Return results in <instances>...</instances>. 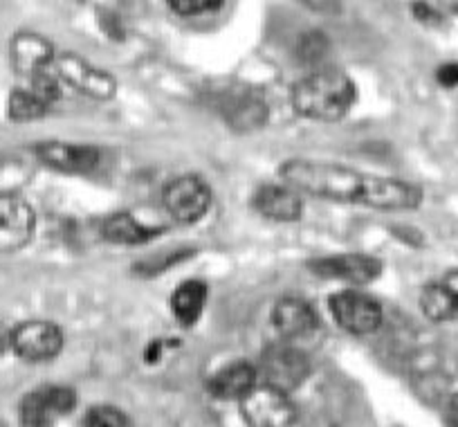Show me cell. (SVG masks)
<instances>
[{
  "label": "cell",
  "mask_w": 458,
  "mask_h": 427,
  "mask_svg": "<svg viewBox=\"0 0 458 427\" xmlns=\"http://www.w3.org/2000/svg\"><path fill=\"white\" fill-rule=\"evenodd\" d=\"M284 184L297 193L377 211H411L422 205V189L398 178L364 174L353 167L326 160L293 158L279 167Z\"/></svg>",
  "instance_id": "6da1fadb"
},
{
  "label": "cell",
  "mask_w": 458,
  "mask_h": 427,
  "mask_svg": "<svg viewBox=\"0 0 458 427\" xmlns=\"http://www.w3.org/2000/svg\"><path fill=\"white\" fill-rule=\"evenodd\" d=\"M290 99L297 115L312 122H339L358 101V88L344 70L324 65L299 79Z\"/></svg>",
  "instance_id": "7a4b0ae2"
},
{
  "label": "cell",
  "mask_w": 458,
  "mask_h": 427,
  "mask_svg": "<svg viewBox=\"0 0 458 427\" xmlns=\"http://www.w3.org/2000/svg\"><path fill=\"white\" fill-rule=\"evenodd\" d=\"M328 308L335 322L351 336H369L377 331L385 317L376 297L351 288L330 295Z\"/></svg>",
  "instance_id": "3957f363"
},
{
  "label": "cell",
  "mask_w": 458,
  "mask_h": 427,
  "mask_svg": "<svg viewBox=\"0 0 458 427\" xmlns=\"http://www.w3.org/2000/svg\"><path fill=\"white\" fill-rule=\"evenodd\" d=\"M241 416L248 427H293L297 407L285 391L261 382L241 400Z\"/></svg>",
  "instance_id": "277c9868"
},
{
  "label": "cell",
  "mask_w": 458,
  "mask_h": 427,
  "mask_svg": "<svg viewBox=\"0 0 458 427\" xmlns=\"http://www.w3.org/2000/svg\"><path fill=\"white\" fill-rule=\"evenodd\" d=\"M162 202L175 223H198L211 207V189L200 175L184 174L166 183Z\"/></svg>",
  "instance_id": "5b68a950"
},
{
  "label": "cell",
  "mask_w": 458,
  "mask_h": 427,
  "mask_svg": "<svg viewBox=\"0 0 458 427\" xmlns=\"http://www.w3.org/2000/svg\"><path fill=\"white\" fill-rule=\"evenodd\" d=\"M56 77L81 95L97 101H108L117 95V79L106 70L97 68L79 55H61L55 59Z\"/></svg>",
  "instance_id": "8992f818"
},
{
  "label": "cell",
  "mask_w": 458,
  "mask_h": 427,
  "mask_svg": "<svg viewBox=\"0 0 458 427\" xmlns=\"http://www.w3.org/2000/svg\"><path fill=\"white\" fill-rule=\"evenodd\" d=\"M77 405V394L72 387L50 385L30 391L21 400L19 416L23 427H52L56 418L68 416Z\"/></svg>",
  "instance_id": "52a82bcc"
},
{
  "label": "cell",
  "mask_w": 458,
  "mask_h": 427,
  "mask_svg": "<svg viewBox=\"0 0 458 427\" xmlns=\"http://www.w3.org/2000/svg\"><path fill=\"white\" fill-rule=\"evenodd\" d=\"M64 349V331L47 320H30L12 333V351L28 363H47Z\"/></svg>",
  "instance_id": "ba28073f"
},
{
  "label": "cell",
  "mask_w": 458,
  "mask_h": 427,
  "mask_svg": "<svg viewBox=\"0 0 458 427\" xmlns=\"http://www.w3.org/2000/svg\"><path fill=\"white\" fill-rule=\"evenodd\" d=\"M310 369L308 355L290 345H275L263 351L261 371L266 378V385L276 387L285 394L303 385L306 378L310 376Z\"/></svg>",
  "instance_id": "9c48e42d"
},
{
  "label": "cell",
  "mask_w": 458,
  "mask_h": 427,
  "mask_svg": "<svg viewBox=\"0 0 458 427\" xmlns=\"http://www.w3.org/2000/svg\"><path fill=\"white\" fill-rule=\"evenodd\" d=\"M37 214L25 198L0 193V252H16L32 241Z\"/></svg>",
  "instance_id": "30bf717a"
},
{
  "label": "cell",
  "mask_w": 458,
  "mask_h": 427,
  "mask_svg": "<svg viewBox=\"0 0 458 427\" xmlns=\"http://www.w3.org/2000/svg\"><path fill=\"white\" fill-rule=\"evenodd\" d=\"M310 272L324 279H339L349 284H371L382 275V261L369 254H333L308 261Z\"/></svg>",
  "instance_id": "8fae6325"
},
{
  "label": "cell",
  "mask_w": 458,
  "mask_h": 427,
  "mask_svg": "<svg viewBox=\"0 0 458 427\" xmlns=\"http://www.w3.org/2000/svg\"><path fill=\"white\" fill-rule=\"evenodd\" d=\"M37 158L50 169L61 174H90L99 165V149L90 144H72L61 140H47L37 144Z\"/></svg>",
  "instance_id": "7c38bea8"
},
{
  "label": "cell",
  "mask_w": 458,
  "mask_h": 427,
  "mask_svg": "<svg viewBox=\"0 0 458 427\" xmlns=\"http://www.w3.org/2000/svg\"><path fill=\"white\" fill-rule=\"evenodd\" d=\"M12 65L23 77H37L55 64V46L37 32H19L10 46Z\"/></svg>",
  "instance_id": "4fadbf2b"
},
{
  "label": "cell",
  "mask_w": 458,
  "mask_h": 427,
  "mask_svg": "<svg viewBox=\"0 0 458 427\" xmlns=\"http://www.w3.org/2000/svg\"><path fill=\"white\" fill-rule=\"evenodd\" d=\"M254 209L275 223H294L303 217L301 193L288 184H263L252 198Z\"/></svg>",
  "instance_id": "5bb4252c"
},
{
  "label": "cell",
  "mask_w": 458,
  "mask_h": 427,
  "mask_svg": "<svg viewBox=\"0 0 458 427\" xmlns=\"http://www.w3.org/2000/svg\"><path fill=\"white\" fill-rule=\"evenodd\" d=\"M272 327L285 340L306 337L319 327L315 308L301 297H281L272 308Z\"/></svg>",
  "instance_id": "9a60e30c"
},
{
  "label": "cell",
  "mask_w": 458,
  "mask_h": 427,
  "mask_svg": "<svg viewBox=\"0 0 458 427\" xmlns=\"http://www.w3.org/2000/svg\"><path fill=\"white\" fill-rule=\"evenodd\" d=\"M259 369L252 363L236 360L220 367L207 380V391L218 400H243L259 385Z\"/></svg>",
  "instance_id": "2e32d148"
},
{
  "label": "cell",
  "mask_w": 458,
  "mask_h": 427,
  "mask_svg": "<svg viewBox=\"0 0 458 427\" xmlns=\"http://www.w3.org/2000/svg\"><path fill=\"white\" fill-rule=\"evenodd\" d=\"M160 227L144 226L142 221L129 214V211H117L110 214L104 223H101V236L104 241L114 245H140L147 241L156 239L160 235Z\"/></svg>",
  "instance_id": "e0dca14e"
},
{
  "label": "cell",
  "mask_w": 458,
  "mask_h": 427,
  "mask_svg": "<svg viewBox=\"0 0 458 427\" xmlns=\"http://www.w3.org/2000/svg\"><path fill=\"white\" fill-rule=\"evenodd\" d=\"M207 293L209 288L200 279L184 281L171 293V311L182 327H193L200 320L207 303Z\"/></svg>",
  "instance_id": "ac0fdd59"
},
{
  "label": "cell",
  "mask_w": 458,
  "mask_h": 427,
  "mask_svg": "<svg viewBox=\"0 0 458 427\" xmlns=\"http://www.w3.org/2000/svg\"><path fill=\"white\" fill-rule=\"evenodd\" d=\"M267 122V106L257 97H241L227 113V124L236 133H248V131L261 129Z\"/></svg>",
  "instance_id": "d6986e66"
},
{
  "label": "cell",
  "mask_w": 458,
  "mask_h": 427,
  "mask_svg": "<svg viewBox=\"0 0 458 427\" xmlns=\"http://www.w3.org/2000/svg\"><path fill=\"white\" fill-rule=\"evenodd\" d=\"M420 311L425 317H429L431 322H447L458 312L456 303H454L452 295L447 288L440 284H427L420 293Z\"/></svg>",
  "instance_id": "ffe728a7"
},
{
  "label": "cell",
  "mask_w": 458,
  "mask_h": 427,
  "mask_svg": "<svg viewBox=\"0 0 458 427\" xmlns=\"http://www.w3.org/2000/svg\"><path fill=\"white\" fill-rule=\"evenodd\" d=\"M7 113L12 122H37L46 115L47 106L30 88H16L7 101Z\"/></svg>",
  "instance_id": "44dd1931"
},
{
  "label": "cell",
  "mask_w": 458,
  "mask_h": 427,
  "mask_svg": "<svg viewBox=\"0 0 458 427\" xmlns=\"http://www.w3.org/2000/svg\"><path fill=\"white\" fill-rule=\"evenodd\" d=\"M330 50V41L324 32L319 30H310V32L301 34L297 41V56L301 64L317 65L326 59Z\"/></svg>",
  "instance_id": "7402d4cb"
},
{
  "label": "cell",
  "mask_w": 458,
  "mask_h": 427,
  "mask_svg": "<svg viewBox=\"0 0 458 427\" xmlns=\"http://www.w3.org/2000/svg\"><path fill=\"white\" fill-rule=\"evenodd\" d=\"M83 427H131V421L113 405H95L83 416Z\"/></svg>",
  "instance_id": "603a6c76"
},
{
  "label": "cell",
  "mask_w": 458,
  "mask_h": 427,
  "mask_svg": "<svg viewBox=\"0 0 458 427\" xmlns=\"http://www.w3.org/2000/svg\"><path fill=\"white\" fill-rule=\"evenodd\" d=\"M30 90H32L34 95H37L38 99H41L43 104L50 108L52 104H56V101L64 97V81L56 77V73L46 70V73H41V74H37V77L30 79Z\"/></svg>",
  "instance_id": "cb8c5ba5"
},
{
  "label": "cell",
  "mask_w": 458,
  "mask_h": 427,
  "mask_svg": "<svg viewBox=\"0 0 458 427\" xmlns=\"http://www.w3.org/2000/svg\"><path fill=\"white\" fill-rule=\"evenodd\" d=\"M169 7L175 12V14L193 16V14H202V12L218 10V7H223V3H209V0H171Z\"/></svg>",
  "instance_id": "d4e9b609"
},
{
  "label": "cell",
  "mask_w": 458,
  "mask_h": 427,
  "mask_svg": "<svg viewBox=\"0 0 458 427\" xmlns=\"http://www.w3.org/2000/svg\"><path fill=\"white\" fill-rule=\"evenodd\" d=\"M411 10H413V16H416L420 23H425V25H440V23H443V16H440L438 12L434 10V7L425 5V3H413Z\"/></svg>",
  "instance_id": "484cf974"
},
{
  "label": "cell",
  "mask_w": 458,
  "mask_h": 427,
  "mask_svg": "<svg viewBox=\"0 0 458 427\" xmlns=\"http://www.w3.org/2000/svg\"><path fill=\"white\" fill-rule=\"evenodd\" d=\"M436 79H438L440 86L454 88L458 86V64H443L436 70Z\"/></svg>",
  "instance_id": "4316f807"
},
{
  "label": "cell",
  "mask_w": 458,
  "mask_h": 427,
  "mask_svg": "<svg viewBox=\"0 0 458 427\" xmlns=\"http://www.w3.org/2000/svg\"><path fill=\"white\" fill-rule=\"evenodd\" d=\"M165 346H166L165 340H153L151 345L147 346V351H144V363L147 364L160 363L162 355H165Z\"/></svg>",
  "instance_id": "83f0119b"
},
{
  "label": "cell",
  "mask_w": 458,
  "mask_h": 427,
  "mask_svg": "<svg viewBox=\"0 0 458 427\" xmlns=\"http://www.w3.org/2000/svg\"><path fill=\"white\" fill-rule=\"evenodd\" d=\"M443 286L447 288V293L452 295L454 303H456V308H458V268H456V270H452V272H447V275H445Z\"/></svg>",
  "instance_id": "f1b7e54d"
},
{
  "label": "cell",
  "mask_w": 458,
  "mask_h": 427,
  "mask_svg": "<svg viewBox=\"0 0 458 427\" xmlns=\"http://www.w3.org/2000/svg\"><path fill=\"white\" fill-rule=\"evenodd\" d=\"M12 333H14V329L0 324V354L12 351Z\"/></svg>",
  "instance_id": "f546056e"
},
{
  "label": "cell",
  "mask_w": 458,
  "mask_h": 427,
  "mask_svg": "<svg viewBox=\"0 0 458 427\" xmlns=\"http://www.w3.org/2000/svg\"><path fill=\"white\" fill-rule=\"evenodd\" d=\"M447 412H449V423H452V427H458V394L449 400Z\"/></svg>",
  "instance_id": "4dcf8cb0"
},
{
  "label": "cell",
  "mask_w": 458,
  "mask_h": 427,
  "mask_svg": "<svg viewBox=\"0 0 458 427\" xmlns=\"http://www.w3.org/2000/svg\"><path fill=\"white\" fill-rule=\"evenodd\" d=\"M308 7H315V10H326V7H330V10H339L337 3H306Z\"/></svg>",
  "instance_id": "1f68e13d"
},
{
  "label": "cell",
  "mask_w": 458,
  "mask_h": 427,
  "mask_svg": "<svg viewBox=\"0 0 458 427\" xmlns=\"http://www.w3.org/2000/svg\"><path fill=\"white\" fill-rule=\"evenodd\" d=\"M454 10H458V5H454Z\"/></svg>",
  "instance_id": "d6a6232c"
}]
</instances>
